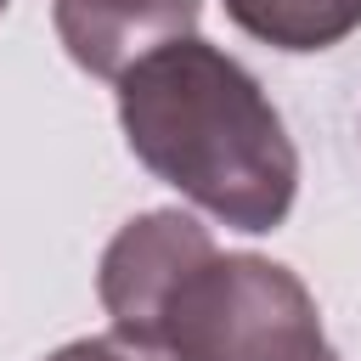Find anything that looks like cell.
Wrapping results in <instances>:
<instances>
[{
	"instance_id": "7",
	"label": "cell",
	"mask_w": 361,
	"mask_h": 361,
	"mask_svg": "<svg viewBox=\"0 0 361 361\" xmlns=\"http://www.w3.org/2000/svg\"><path fill=\"white\" fill-rule=\"evenodd\" d=\"M6 6H11V0H0V11H6Z\"/></svg>"
},
{
	"instance_id": "4",
	"label": "cell",
	"mask_w": 361,
	"mask_h": 361,
	"mask_svg": "<svg viewBox=\"0 0 361 361\" xmlns=\"http://www.w3.org/2000/svg\"><path fill=\"white\" fill-rule=\"evenodd\" d=\"M203 0H51V23L73 68L118 79L147 51L197 34Z\"/></svg>"
},
{
	"instance_id": "6",
	"label": "cell",
	"mask_w": 361,
	"mask_h": 361,
	"mask_svg": "<svg viewBox=\"0 0 361 361\" xmlns=\"http://www.w3.org/2000/svg\"><path fill=\"white\" fill-rule=\"evenodd\" d=\"M45 361H175V355H164L158 344H147V338H130V333H90V338H73V344H62V350H51Z\"/></svg>"
},
{
	"instance_id": "8",
	"label": "cell",
	"mask_w": 361,
	"mask_h": 361,
	"mask_svg": "<svg viewBox=\"0 0 361 361\" xmlns=\"http://www.w3.org/2000/svg\"><path fill=\"white\" fill-rule=\"evenodd\" d=\"M333 361H338V355H333Z\"/></svg>"
},
{
	"instance_id": "5",
	"label": "cell",
	"mask_w": 361,
	"mask_h": 361,
	"mask_svg": "<svg viewBox=\"0 0 361 361\" xmlns=\"http://www.w3.org/2000/svg\"><path fill=\"white\" fill-rule=\"evenodd\" d=\"M226 17L288 56H310V51H333L361 28V0H226Z\"/></svg>"
},
{
	"instance_id": "1",
	"label": "cell",
	"mask_w": 361,
	"mask_h": 361,
	"mask_svg": "<svg viewBox=\"0 0 361 361\" xmlns=\"http://www.w3.org/2000/svg\"><path fill=\"white\" fill-rule=\"evenodd\" d=\"M118 130L147 175L209 220L265 237L293 214L299 152L265 85L220 45L180 34L118 79Z\"/></svg>"
},
{
	"instance_id": "2",
	"label": "cell",
	"mask_w": 361,
	"mask_h": 361,
	"mask_svg": "<svg viewBox=\"0 0 361 361\" xmlns=\"http://www.w3.org/2000/svg\"><path fill=\"white\" fill-rule=\"evenodd\" d=\"M147 344L175 361H333L310 288L265 254H203L164 299Z\"/></svg>"
},
{
	"instance_id": "3",
	"label": "cell",
	"mask_w": 361,
	"mask_h": 361,
	"mask_svg": "<svg viewBox=\"0 0 361 361\" xmlns=\"http://www.w3.org/2000/svg\"><path fill=\"white\" fill-rule=\"evenodd\" d=\"M214 254V237L197 214L186 209H147L135 220H124L113 231V243L102 248V265H96V299L102 310L113 316L118 333L130 338H147L169 288L203 259Z\"/></svg>"
}]
</instances>
